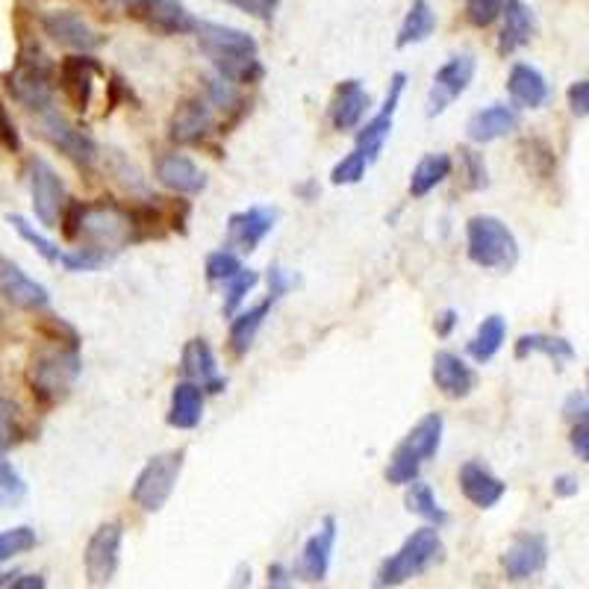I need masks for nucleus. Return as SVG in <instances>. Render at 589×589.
I'll use <instances>...</instances> for the list:
<instances>
[{
	"label": "nucleus",
	"mask_w": 589,
	"mask_h": 589,
	"mask_svg": "<svg viewBox=\"0 0 589 589\" xmlns=\"http://www.w3.org/2000/svg\"><path fill=\"white\" fill-rule=\"evenodd\" d=\"M195 39H198L203 57L210 59V66L215 68V74L233 86H254L266 74L260 62V45L245 30L224 27V24H213V21H198Z\"/></svg>",
	"instance_id": "f257e3e1"
},
{
	"label": "nucleus",
	"mask_w": 589,
	"mask_h": 589,
	"mask_svg": "<svg viewBox=\"0 0 589 589\" xmlns=\"http://www.w3.org/2000/svg\"><path fill=\"white\" fill-rule=\"evenodd\" d=\"M83 242V248L113 257V254L125 251L139 239V227H136L133 207H125L118 201H83L80 207V222L74 242Z\"/></svg>",
	"instance_id": "f03ea898"
},
{
	"label": "nucleus",
	"mask_w": 589,
	"mask_h": 589,
	"mask_svg": "<svg viewBox=\"0 0 589 589\" xmlns=\"http://www.w3.org/2000/svg\"><path fill=\"white\" fill-rule=\"evenodd\" d=\"M80 372H83L80 349L54 342V345L36 351V354L30 357L27 387L42 407H57L71 396Z\"/></svg>",
	"instance_id": "7ed1b4c3"
},
{
	"label": "nucleus",
	"mask_w": 589,
	"mask_h": 589,
	"mask_svg": "<svg viewBox=\"0 0 589 589\" xmlns=\"http://www.w3.org/2000/svg\"><path fill=\"white\" fill-rule=\"evenodd\" d=\"M3 83H7V92L12 95V101H19L21 107L36 113V116L54 107L57 68L36 42L21 45L19 59H15L12 71H7Z\"/></svg>",
	"instance_id": "20e7f679"
},
{
	"label": "nucleus",
	"mask_w": 589,
	"mask_h": 589,
	"mask_svg": "<svg viewBox=\"0 0 589 589\" xmlns=\"http://www.w3.org/2000/svg\"><path fill=\"white\" fill-rule=\"evenodd\" d=\"M445 561V542L436 528L425 525L401 542L396 554H389L387 561L380 563L375 575V589H396L404 587L407 580L425 575L434 566Z\"/></svg>",
	"instance_id": "39448f33"
},
{
	"label": "nucleus",
	"mask_w": 589,
	"mask_h": 589,
	"mask_svg": "<svg viewBox=\"0 0 589 589\" xmlns=\"http://www.w3.org/2000/svg\"><path fill=\"white\" fill-rule=\"evenodd\" d=\"M443 431L445 419L439 413H427L415 422L401 443L396 445V451L389 457L387 466V481L396 486H407L413 483L422 472V466L427 460H434L439 445H443Z\"/></svg>",
	"instance_id": "423d86ee"
},
{
	"label": "nucleus",
	"mask_w": 589,
	"mask_h": 589,
	"mask_svg": "<svg viewBox=\"0 0 589 589\" xmlns=\"http://www.w3.org/2000/svg\"><path fill=\"white\" fill-rule=\"evenodd\" d=\"M466 254L481 269L510 271L519 262V242L502 219L472 215L466 224Z\"/></svg>",
	"instance_id": "0eeeda50"
},
{
	"label": "nucleus",
	"mask_w": 589,
	"mask_h": 589,
	"mask_svg": "<svg viewBox=\"0 0 589 589\" xmlns=\"http://www.w3.org/2000/svg\"><path fill=\"white\" fill-rule=\"evenodd\" d=\"M186 451H163V455L151 457L142 472L136 474L133 490H130V502L136 507H142L145 513H160L168 504L172 493H175L180 472H184Z\"/></svg>",
	"instance_id": "6e6552de"
},
{
	"label": "nucleus",
	"mask_w": 589,
	"mask_h": 589,
	"mask_svg": "<svg viewBox=\"0 0 589 589\" xmlns=\"http://www.w3.org/2000/svg\"><path fill=\"white\" fill-rule=\"evenodd\" d=\"M39 133L45 142H50L59 154H66L80 168H92V163L97 160L95 139L78 125H71L57 107L39 113Z\"/></svg>",
	"instance_id": "1a4fd4ad"
},
{
	"label": "nucleus",
	"mask_w": 589,
	"mask_h": 589,
	"mask_svg": "<svg viewBox=\"0 0 589 589\" xmlns=\"http://www.w3.org/2000/svg\"><path fill=\"white\" fill-rule=\"evenodd\" d=\"M404 89H407V74L404 71H396L392 80H389L384 107L377 109L375 116L368 118L366 125L357 130L354 151L366 156L368 165L377 163V156H380V151H384V145H387L389 133H392V125H396V113H398V104H401V95H404Z\"/></svg>",
	"instance_id": "9d476101"
},
{
	"label": "nucleus",
	"mask_w": 589,
	"mask_h": 589,
	"mask_svg": "<svg viewBox=\"0 0 589 589\" xmlns=\"http://www.w3.org/2000/svg\"><path fill=\"white\" fill-rule=\"evenodd\" d=\"M121 542H125V528L121 522H104L86 542L83 551V569H86L89 584L107 587L116 578L121 566Z\"/></svg>",
	"instance_id": "9b49d317"
},
{
	"label": "nucleus",
	"mask_w": 589,
	"mask_h": 589,
	"mask_svg": "<svg viewBox=\"0 0 589 589\" xmlns=\"http://www.w3.org/2000/svg\"><path fill=\"white\" fill-rule=\"evenodd\" d=\"M121 3L130 19L160 36H189L198 27V19L180 0H121Z\"/></svg>",
	"instance_id": "f8f14e48"
},
{
	"label": "nucleus",
	"mask_w": 589,
	"mask_h": 589,
	"mask_svg": "<svg viewBox=\"0 0 589 589\" xmlns=\"http://www.w3.org/2000/svg\"><path fill=\"white\" fill-rule=\"evenodd\" d=\"M42 30L50 42H57L59 48L78 50V54H92L97 50L107 36L97 33L80 12L74 10H50L42 15Z\"/></svg>",
	"instance_id": "ddd939ff"
},
{
	"label": "nucleus",
	"mask_w": 589,
	"mask_h": 589,
	"mask_svg": "<svg viewBox=\"0 0 589 589\" xmlns=\"http://www.w3.org/2000/svg\"><path fill=\"white\" fill-rule=\"evenodd\" d=\"M107 74L104 66L97 62V57L92 54H71L59 62L57 80L62 95L68 97V104L78 109V113H86L92 107V95H95V78Z\"/></svg>",
	"instance_id": "4468645a"
},
{
	"label": "nucleus",
	"mask_w": 589,
	"mask_h": 589,
	"mask_svg": "<svg viewBox=\"0 0 589 589\" xmlns=\"http://www.w3.org/2000/svg\"><path fill=\"white\" fill-rule=\"evenodd\" d=\"M30 195H33V210L45 227H57L59 215L66 210L68 192L57 168L45 160L30 163Z\"/></svg>",
	"instance_id": "2eb2a0df"
},
{
	"label": "nucleus",
	"mask_w": 589,
	"mask_h": 589,
	"mask_svg": "<svg viewBox=\"0 0 589 589\" xmlns=\"http://www.w3.org/2000/svg\"><path fill=\"white\" fill-rule=\"evenodd\" d=\"M215 133V118L210 101L201 95L184 97L168 118V139L175 145H203Z\"/></svg>",
	"instance_id": "dca6fc26"
},
{
	"label": "nucleus",
	"mask_w": 589,
	"mask_h": 589,
	"mask_svg": "<svg viewBox=\"0 0 589 589\" xmlns=\"http://www.w3.org/2000/svg\"><path fill=\"white\" fill-rule=\"evenodd\" d=\"M474 71H478V62H474L472 54H457V57L448 59L434 74V86L427 92V116H443L445 109L469 89Z\"/></svg>",
	"instance_id": "f3484780"
},
{
	"label": "nucleus",
	"mask_w": 589,
	"mask_h": 589,
	"mask_svg": "<svg viewBox=\"0 0 589 589\" xmlns=\"http://www.w3.org/2000/svg\"><path fill=\"white\" fill-rule=\"evenodd\" d=\"M337 519L333 516H325L319 525V531L313 533L304 549H301L298 566H295V578L307 580V584H321L328 578L330 561H333V549H337Z\"/></svg>",
	"instance_id": "a211bd4d"
},
{
	"label": "nucleus",
	"mask_w": 589,
	"mask_h": 589,
	"mask_svg": "<svg viewBox=\"0 0 589 589\" xmlns=\"http://www.w3.org/2000/svg\"><path fill=\"white\" fill-rule=\"evenodd\" d=\"M0 295L10 301L12 307L27 309V313H42L50 307L48 290L39 281H33L19 262L0 257Z\"/></svg>",
	"instance_id": "6ab92c4d"
},
{
	"label": "nucleus",
	"mask_w": 589,
	"mask_h": 589,
	"mask_svg": "<svg viewBox=\"0 0 589 589\" xmlns=\"http://www.w3.org/2000/svg\"><path fill=\"white\" fill-rule=\"evenodd\" d=\"M549 563V540L542 533H519L502 554L504 575L510 580H531Z\"/></svg>",
	"instance_id": "aec40b11"
},
{
	"label": "nucleus",
	"mask_w": 589,
	"mask_h": 589,
	"mask_svg": "<svg viewBox=\"0 0 589 589\" xmlns=\"http://www.w3.org/2000/svg\"><path fill=\"white\" fill-rule=\"evenodd\" d=\"M368 109H372V95L366 92V86H363L360 80H342V83H337V89H333V95H330V127L339 130V133L357 130Z\"/></svg>",
	"instance_id": "412c9836"
},
{
	"label": "nucleus",
	"mask_w": 589,
	"mask_h": 589,
	"mask_svg": "<svg viewBox=\"0 0 589 589\" xmlns=\"http://www.w3.org/2000/svg\"><path fill=\"white\" fill-rule=\"evenodd\" d=\"M180 372L186 380H195L207 396H219L227 387V380L219 375V360L215 351L210 349V342L203 337L189 339L180 351Z\"/></svg>",
	"instance_id": "4be33fe9"
},
{
	"label": "nucleus",
	"mask_w": 589,
	"mask_h": 589,
	"mask_svg": "<svg viewBox=\"0 0 589 589\" xmlns=\"http://www.w3.org/2000/svg\"><path fill=\"white\" fill-rule=\"evenodd\" d=\"M274 222H278V210H269V207L239 210L227 219V245L239 254L257 251V245L274 231Z\"/></svg>",
	"instance_id": "5701e85b"
},
{
	"label": "nucleus",
	"mask_w": 589,
	"mask_h": 589,
	"mask_svg": "<svg viewBox=\"0 0 589 589\" xmlns=\"http://www.w3.org/2000/svg\"><path fill=\"white\" fill-rule=\"evenodd\" d=\"M457 483H460V493L466 495V502L481 507V510H490L495 504L502 502L504 493H507V483L493 474L483 463L478 460H466L457 472Z\"/></svg>",
	"instance_id": "b1692460"
},
{
	"label": "nucleus",
	"mask_w": 589,
	"mask_h": 589,
	"mask_svg": "<svg viewBox=\"0 0 589 589\" xmlns=\"http://www.w3.org/2000/svg\"><path fill=\"white\" fill-rule=\"evenodd\" d=\"M431 377H434L436 389H439L445 398H455V401L472 396V389L478 387L474 368L469 366L463 357H457L455 351H439V354H436Z\"/></svg>",
	"instance_id": "393cba45"
},
{
	"label": "nucleus",
	"mask_w": 589,
	"mask_h": 589,
	"mask_svg": "<svg viewBox=\"0 0 589 589\" xmlns=\"http://www.w3.org/2000/svg\"><path fill=\"white\" fill-rule=\"evenodd\" d=\"M156 180L175 195H198L207 189V175L186 154H163L156 160Z\"/></svg>",
	"instance_id": "a878e982"
},
{
	"label": "nucleus",
	"mask_w": 589,
	"mask_h": 589,
	"mask_svg": "<svg viewBox=\"0 0 589 589\" xmlns=\"http://www.w3.org/2000/svg\"><path fill=\"white\" fill-rule=\"evenodd\" d=\"M519 127V113L507 104H493V107L478 109L469 125H466V133L472 139L474 145H486V142H495L502 136L513 133Z\"/></svg>",
	"instance_id": "bb28decb"
},
{
	"label": "nucleus",
	"mask_w": 589,
	"mask_h": 589,
	"mask_svg": "<svg viewBox=\"0 0 589 589\" xmlns=\"http://www.w3.org/2000/svg\"><path fill=\"white\" fill-rule=\"evenodd\" d=\"M203 392L195 380H180L172 389V404H168V415H165V422L177 431H195V427L201 425L203 419Z\"/></svg>",
	"instance_id": "cd10ccee"
},
{
	"label": "nucleus",
	"mask_w": 589,
	"mask_h": 589,
	"mask_svg": "<svg viewBox=\"0 0 589 589\" xmlns=\"http://www.w3.org/2000/svg\"><path fill=\"white\" fill-rule=\"evenodd\" d=\"M507 92H510L513 104L525 109H540L551 95L545 78H542L537 68L528 66V62H516V66L510 68Z\"/></svg>",
	"instance_id": "c85d7f7f"
},
{
	"label": "nucleus",
	"mask_w": 589,
	"mask_h": 589,
	"mask_svg": "<svg viewBox=\"0 0 589 589\" xmlns=\"http://www.w3.org/2000/svg\"><path fill=\"white\" fill-rule=\"evenodd\" d=\"M504 27L498 36V54L510 57L519 48H525L533 36V12L522 0H507L504 7Z\"/></svg>",
	"instance_id": "c756f323"
},
{
	"label": "nucleus",
	"mask_w": 589,
	"mask_h": 589,
	"mask_svg": "<svg viewBox=\"0 0 589 589\" xmlns=\"http://www.w3.org/2000/svg\"><path fill=\"white\" fill-rule=\"evenodd\" d=\"M274 301H262V304H254L251 309H239L236 316H231V333H227V342H231L233 357H245L251 351L254 339L260 333V328L269 319Z\"/></svg>",
	"instance_id": "7c9ffc66"
},
{
	"label": "nucleus",
	"mask_w": 589,
	"mask_h": 589,
	"mask_svg": "<svg viewBox=\"0 0 589 589\" xmlns=\"http://www.w3.org/2000/svg\"><path fill=\"white\" fill-rule=\"evenodd\" d=\"M455 172V160L448 154H427L419 160V165L413 168V175H410V195L413 198H425L436 189V186H443L448 177Z\"/></svg>",
	"instance_id": "2f4dec72"
},
{
	"label": "nucleus",
	"mask_w": 589,
	"mask_h": 589,
	"mask_svg": "<svg viewBox=\"0 0 589 589\" xmlns=\"http://www.w3.org/2000/svg\"><path fill=\"white\" fill-rule=\"evenodd\" d=\"M404 504H407V510L413 513V516H419V519H425V522L431 525V528H436V531L448 525V513H445L443 504L436 502L431 483L419 481V478H415L413 483H407Z\"/></svg>",
	"instance_id": "473e14b6"
},
{
	"label": "nucleus",
	"mask_w": 589,
	"mask_h": 589,
	"mask_svg": "<svg viewBox=\"0 0 589 589\" xmlns=\"http://www.w3.org/2000/svg\"><path fill=\"white\" fill-rule=\"evenodd\" d=\"M436 30V12L431 10L427 0H413L410 3V12L401 21V30H398V48H410V45H419L434 36Z\"/></svg>",
	"instance_id": "72a5a7b5"
},
{
	"label": "nucleus",
	"mask_w": 589,
	"mask_h": 589,
	"mask_svg": "<svg viewBox=\"0 0 589 589\" xmlns=\"http://www.w3.org/2000/svg\"><path fill=\"white\" fill-rule=\"evenodd\" d=\"M504 339H507V321H504V316H490V319L481 321L478 333L469 339L466 351H469V357H472L474 363H481L483 366V363H490V360L502 351Z\"/></svg>",
	"instance_id": "f704fd0d"
},
{
	"label": "nucleus",
	"mask_w": 589,
	"mask_h": 589,
	"mask_svg": "<svg viewBox=\"0 0 589 589\" xmlns=\"http://www.w3.org/2000/svg\"><path fill=\"white\" fill-rule=\"evenodd\" d=\"M531 354H542V357L554 360V363H566V360L575 357V349H572L569 339H563V337H549V333H525V337L516 342V360L531 357Z\"/></svg>",
	"instance_id": "c9c22d12"
},
{
	"label": "nucleus",
	"mask_w": 589,
	"mask_h": 589,
	"mask_svg": "<svg viewBox=\"0 0 589 589\" xmlns=\"http://www.w3.org/2000/svg\"><path fill=\"white\" fill-rule=\"evenodd\" d=\"M260 283V274L254 269H242L239 274H233L231 281L224 283V316L231 319V316H236L239 313V307L245 304V298L251 295L254 286Z\"/></svg>",
	"instance_id": "e433bc0d"
},
{
	"label": "nucleus",
	"mask_w": 589,
	"mask_h": 589,
	"mask_svg": "<svg viewBox=\"0 0 589 589\" xmlns=\"http://www.w3.org/2000/svg\"><path fill=\"white\" fill-rule=\"evenodd\" d=\"M24 425H21L19 404L10 398H0V457H7L21 443Z\"/></svg>",
	"instance_id": "4c0bfd02"
},
{
	"label": "nucleus",
	"mask_w": 589,
	"mask_h": 589,
	"mask_svg": "<svg viewBox=\"0 0 589 589\" xmlns=\"http://www.w3.org/2000/svg\"><path fill=\"white\" fill-rule=\"evenodd\" d=\"M10 224L15 227V231H19L21 239L36 248V254H39L42 260L50 262V266H59V260H62V251H59L57 245H54L48 236H42V233L36 231V227H33L27 219H21V215H10Z\"/></svg>",
	"instance_id": "58836bf2"
},
{
	"label": "nucleus",
	"mask_w": 589,
	"mask_h": 589,
	"mask_svg": "<svg viewBox=\"0 0 589 589\" xmlns=\"http://www.w3.org/2000/svg\"><path fill=\"white\" fill-rule=\"evenodd\" d=\"M36 531L27 528V525H19V528H10V531H0V563L12 561L19 554H27V551L36 549Z\"/></svg>",
	"instance_id": "ea45409f"
},
{
	"label": "nucleus",
	"mask_w": 589,
	"mask_h": 589,
	"mask_svg": "<svg viewBox=\"0 0 589 589\" xmlns=\"http://www.w3.org/2000/svg\"><path fill=\"white\" fill-rule=\"evenodd\" d=\"M522 156L528 168H531L533 175L540 177H551L554 175V168H557V160H554V151L545 139H525L522 142Z\"/></svg>",
	"instance_id": "a19ab883"
},
{
	"label": "nucleus",
	"mask_w": 589,
	"mask_h": 589,
	"mask_svg": "<svg viewBox=\"0 0 589 589\" xmlns=\"http://www.w3.org/2000/svg\"><path fill=\"white\" fill-rule=\"evenodd\" d=\"M460 175H463V186L472 189V192H481L490 186V172H486V163L483 156L472 148H460Z\"/></svg>",
	"instance_id": "79ce46f5"
},
{
	"label": "nucleus",
	"mask_w": 589,
	"mask_h": 589,
	"mask_svg": "<svg viewBox=\"0 0 589 589\" xmlns=\"http://www.w3.org/2000/svg\"><path fill=\"white\" fill-rule=\"evenodd\" d=\"M24 495H27V483L19 474V469L7 460H0V510L21 504Z\"/></svg>",
	"instance_id": "37998d69"
},
{
	"label": "nucleus",
	"mask_w": 589,
	"mask_h": 589,
	"mask_svg": "<svg viewBox=\"0 0 589 589\" xmlns=\"http://www.w3.org/2000/svg\"><path fill=\"white\" fill-rule=\"evenodd\" d=\"M207 281L210 283H227L233 274H239L242 271V260L239 254L231 251V248H222V251H213L207 257Z\"/></svg>",
	"instance_id": "c03bdc74"
},
{
	"label": "nucleus",
	"mask_w": 589,
	"mask_h": 589,
	"mask_svg": "<svg viewBox=\"0 0 589 589\" xmlns=\"http://www.w3.org/2000/svg\"><path fill=\"white\" fill-rule=\"evenodd\" d=\"M366 172H368L366 156L357 154V151H351V154H345L337 165H333V172H330V184L333 186H354V184H360L363 177H366Z\"/></svg>",
	"instance_id": "a18cd8bd"
},
{
	"label": "nucleus",
	"mask_w": 589,
	"mask_h": 589,
	"mask_svg": "<svg viewBox=\"0 0 589 589\" xmlns=\"http://www.w3.org/2000/svg\"><path fill=\"white\" fill-rule=\"evenodd\" d=\"M504 7H507V0H466V21L472 27H490L502 19Z\"/></svg>",
	"instance_id": "49530a36"
},
{
	"label": "nucleus",
	"mask_w": 589,
	"mask_h": 589,
	"mask_svg": "<svg viewBox=\"0 0 589 589\" xmlns=\"http://www.w3.org/2000/svg\"><path fill=\"white\" fill-rule=\"evenodd\" d=\"M107 262H109V257H104V254L92 251V248H78V251H71V254L62 251L59 266H66L68 271H97V269H104Z\"/></svg>",
	"instance_id": "de8ad7c7"
},
{
	"label": "nucleus",
	"mask_w": 589,
	"mask_h": 589,
	"mask_svg": "<svg viewBox=\"0 0 589 589\" xmlns=\"http://www.w3.org/2000/svg\"><path fill=\"white\" fill-rule=\"evenodd\" d=\"M42 330L48 342H59V345H71V349H80V333L68 321H62L59 316H48L42 321Z\"/></svg>",
	"instance_id": "09e8293b"
},
{
	"label": "nucleus",
	"mask_w": 589,
	"mask_h": 589,
	"mask_svg": "<svg viewBox=\"0 0 589 589\" xmlns=\"http://www.w3.org/2000/svg\"><path fill=\"white\" fill-rule=\"evenodd\" d=\"M224 3H231V7L242 10L245 15L260 21H271L274 19V10H278V0H224Z\"/></svg>",
	"instance_id": "8fccbe9b"
},
{
	"label": "nucleus",
	"mask_w": 589,
	"mask_h": 589,
	"mask_svg": "<svg viewBox=\"0 0 589 589\" xmlns=\"http://www.w3.org/2000/svg\"><path fill=\"white\" fill-rule=\"evenodd\" d=\"M295 286H298V278L290 274L286 269H281V266H274V269L269 271V298L271 301L290 295V290H295Z\"/></svg>",
	"instance_id": "3c124183"
},
{
	"label": "nucleus",
	"mask_w": 589,
	"mask_h": 589,
	"mask_svg": "<svg viewBox=\"0 0 589 589\" xmlns=\"http://www.w3.org/2000/svg\"><path fill=\"white\" fill-rule=\"evenodd\" d=\"M0 145L7 148V151H12V154H19L21 151V136H19V130H15V121H12V116L7 113L3 104H0Z\"/></svg>",
	"instance_id": "603ef678"
},
{
	"label": "nucleus",
	"mask_w": 589,
	"mask_h": 589,
	"mask_svg": "<svg viewBox=\"0 0 589 589\" xmlns=\"http://www.w3.org/2000/svg\"><path fill=\"white\" fill-rule=\"evenodd\" d=\"M566 97H569V107L575 116H580V118L589 116V80H578V83H572Z\"/></svg>",
	"instance_id": "864d4df0"
},
{
	"label": "nucleus",
	"mask_w": 589,
	"mask_h": 589,
	"mask_svg": "<svg viewBox=\"0 0 589 589\" xmlns=\"http://www.w3.org/2000/svg\"><path fill=\"white\" fill-rule=\"evenodd\" d=\"M572 448H575V455L580 460H587L589 463V413L580 415V422L572 427Z\"/></svg>",
	"instance_id": "5fc2aeb1"
},
{
	"label": "nucleus",
	"mask_w": 589,
	"mask_h": 589,
	"mask_svg": "<svg viewBox=\"0 0 589 589\" xmlns=\"http://www.w3.org/2000/svg\"><path fill=\"white\" fill-rule=\"evenodd\" d=\"M292 578L295 575L283 563H271L269 572H266V589H295Z\"/></svg>",
	"instance_id": "6e6d98bb"
},
{
	"label": "nucleus",
	"mask_w": 589,
	"mask_h": 589,
	"mask_svg": "<svg viewBox=\"0 0 589 589\" xmlns=\"http://www.w3.org/2000/svg\"><path fill=\"white\" fill-rule=\"evenodd\" d=\"M45 587H48L45 575H42V572H33V575H15L3 589H45Z\"/></svg>",
	"instance_id": "4d7b16f0"
},
{
	"label": "nucleus",
	"mask_w": 589,
	"mask_h": 589,
	"mask_svg": "<svg viewBox=\"0 0 589 589\" xmlns=\"http://www.w3.org/2000/svg\"><path fill=\"white\" fill-rule=\"evenodd\" d=\"M554 495L557 498H572V495H578V478L575 474H561V478H554Z\"/></svg>",
	"instance_id": "13d9d810"
},
{
	"label": "nucleus",
	"mask_w": 589,
	"mask_h": 589,
	"mask_svg": "<svg viewBox=\"0 0 589 589\" xmlns=\"http://www.w3.org/2000/svg\"><path fill=\"white\" fill-rule=\"evenodd\" d=\"M457 321H460V319H457L455 309H445L443 316H439V319H436V325H434L436 337H451V330L457 328Z\"/></svg>",
	"instance_id": "bf43d9fd"
},
{
	"label": "nucleus",
	"mask_w": 589,
	"mask_h": 589,
	"mask_svg": "<svg viewBox=\"0 0 589 589\" xmlns=\"http://www.w3.org/2000/svg\"><path fill=\"white\" fill-rule=\"evenodd\" d=\"M251 578H254L251 566H248V563H239V566H236V575H233L231 580V589H248L251 587Z\"/></svg>",
	"instance_id": "052dcab7"
},
{
	"label": "nucleus",
	"mask_w": 589,
	"mask_h": 589,
	"mask_svg": "<svg viewBox=\"0 0 589 589\" xmlns=\"http://www.w3.org/2000/svg\"><path fill=\"white\" fill-rule=\"evenodd\" d=\"M15 575H19V572H0V589L7 587V584H10V580L15 578Z\"/></svg>",
	"instance_id": "680f3d73"
}]
</instances>
